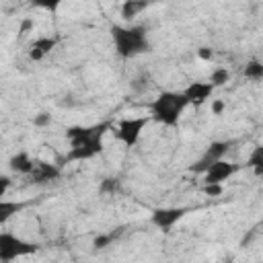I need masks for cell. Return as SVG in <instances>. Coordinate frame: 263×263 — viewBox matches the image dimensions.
Returning a JSON list of instances; mask_svg holds the SVG:
<instances>
[{"label": "cell", "instance_id": "cell-15", "mask_svg": "<svg viewBox=\"0 0 263 263\" xmlns=\"http://www.w3.org/2000/svg\"><path fill=\"white\" fill-rule=\"evenodd\" d=\"M228 80H230V70H228V68H214V72H212L210 78H208V82H210L214 88L224 86Z\"/></svg>", "mask_w": 263, "mask_h": 263}, {"label": "cell", "instance_id": "cell-8", "mask_svg": "<svg viewBox=\"0 0 263 263\" xmlns=\"http://www.w3.org/2000/svg\"><path fill=\"white\" fill-rule=\"evenodd\" d=\"M187 214L185 208H156L152 214H150V224L160 228V230H168L173 228L183 216Z\"/></svg>", "mask_w": 263, "mask_h": 263}, {"label": "cell", "instance_id": "cell-17", "mask_svg": "<svg viewBox=\"0 0 263 263\" xmlns=\"http://www.w3.org/2000/svg\"><path fill=\"white\" fill-rule=\"evenodd\" d=\"M119 234H121V228L111 230V232H107V234H99V236L92 240V247H95V249H105V247H109Z\"/></svg>", "mask_w": 263, "mask_h": 263}, {"label": "cell", "instance_id": "cell-20", "mask_svg": "<svg viewBox=\"0 0 263 263\" xmlns=\"http://www.w3.org/2000/svg\"><path fill=\"white\" fill-rule=\"evenodd\" d=\"M201 191H203L208 197H220V195L224 193V187H222V185H208V183H203V185H201Z\"/></svg>", "mask_w": 263, "mask_h": 263}, {"label": "cell", "instance_id": "cell-23", "mask_svg": "<svg viewBox=\"0 0 263 263\" xmlns=\"http://www.w3.org/2000/svg\"><path fill=\"white\" fill-rule=\"evenodd\" d=\"M224 111V103L220 101V99H214V103H212V113L214 115H220Z\"/></svg>", "mask_w": 263, "mask_h": 263}, {"label": "cell", "instance_id": "cell-14", "mask_svg": "<svg viewBox=\"0 0 263 263\" xmlns=\"http://www.w3.org/2000/svg\"><path fill=\"white\" fill-rule=\"evenodd\" d=\"M148 8V2H140V0H127L121 4V16L125 21H132L134 16H138L142 10Z\"/></svg>", "mask_w": 263, "mask_h": 263}, {"label": "cell", "instance_id": "cell-3", "mask_svg": "<svg viewBox=\"0 0 263 263\" xmlns=\"http://www.w3.org/2000/svg\"><path fill=\"white\" fill-rule=\"evenodd\" d=\"M187 101L183 92L177 90H164L160 92L152 103H150V119L164 125V127H175L181 121V115L187 109Z\"/></svg>", "mask_w": 263, "mask_h": 263}, {"label": "cell", "instance_id": "cell-18", "mask_svg": "<svg viewBox=\"0 0 263 263\" xmlns=\"http://www.w3.org/2000/svg\"><path fill=\"white\" fill-rule=\"evenodd\" d=\"M245 76L251 80H261L263 78V64L259 60H251L245 68Z\"/></svg>", "mask_w": 263, "mask_h": 263}, {"label": "cell", "instance_id": "cell-1", "mask_svg": "<svg viewBox=\"0 0 263 263\" xmlns=\"http://www.w3.org/2000/svg\"><path fill=\"white\" fill-rule=\"evenodd\" d=\"M111 125L107 121L97 125H74L68 127L66 138L70 140V150L66 154L68 162L74 160H88L103 150V136Z\"/></svg>", "mask_w": 263, "mask_h": 263}, {"label": "cell", "instance_id": "cell-6", "mask_svg": "<svg viewBox=\"0 0 263 263\" xmlns=\"http://www.w3.org/2000/svg\"><path fill=\"white\" fill-rule=\"evenodd\" d=\"M230 150V142L228 140H218V142H212L208 148H205V152L201 154V158L199 160H195L193 164H191V171L193 173H201L203 175V171L210 166V164H214L216 160H222L224 158V154Z\"/></svg>", "mask_w": 263, "mask_h": 263}, {"label": "cell", "instance_id": "cell-13", "mask_svg": "<svg viewBox=\"0 0 263 263\" xmlns=\"http://www.w3.org/2000/svg\"><path fill=\"white\" fill-rule=\"evenodd\" d=\"M23 208H25V203H23V201L0 199V226H2V224H6L10 218H14Z\"/></svg>", "mask_w": 263, "mask_h": 263}, {"label": "cell", "instance_id": "cell-25", "mask_svg": "<svg viewBox=\"0 0 263 263\" xmlns=\"http://www.w3.org/2000/svg\"><path fill=\"white\" fill-rule=\"evenodd\" d=\"M0 263H2V261H0Z\"/></svg>", "mask_w": 263, "mask_h": 263}, {"label": "cell", "instance_id": "cell-24", "mask_svg": "<svg viewBox=\"0 0 263 263\" xmlns=\"http://www.w3.org/2000/svg\"><path fill=\"white\" fill-rule=\"evenodd\" d=\"M197 53H199V58H203V60H208V58H212V51H210L208 47H201V49H199Z\"/></svg>", "mask_w": 263, "mask_h": 263}, {"label": "cell", "instance_id": "cell-10", "mask_svg": "<svg viewBox=\"0 0 263 263\" xmlns=\"http://www.w3.org/2000/svg\"><path fill=\"white\" fill-rule=\"evenodd\" d=\"M58 45V39L55 37H37L33 43H31V47H29V58L33 60V62H41L53 47Z\"/></svg>", "mask_w": 263, "mask_h": 263}, {"label": "cell", "instance_id": "cell-11", "mask_svg": "<svg viewBox=\"0 0 263 263\" xmlns=\"http://www.w3.org/2000/svg\"><path fill=\"white\" fill-rule=\"evenodd\" d=\"M31 177L35 179V183H47V181H55L60 177V166L51 164V162H35Z\"/></svg>", "mask_w": 263, "mask_h": 263}, {"label": "cell", "instance_id": "cell-7", "mask_svg": "<svg viewBox=\"0 0 263 263\" xmlns=\"http://www.w3.org/2000/svg\"><path fill=\"white\" fill-rule=\"evenodd\" d=\"M240 166L236 162H228V160H216L214 164H210L203 171V183L208 185H222L226 179H230Z\"/></svg>", "mask_w": 263, "mask_h": 263}, {"label": "cell", "instance_id": "cell-19", "mask_svg": "<svg viewBox=\"0 0 263 263\" xmlns=\"http://www.w3.org/2000/svg\"><path fill=\"white\" fill-rule=\"evenodd\" d=\"M99 189H101V193H115V191H119V181L113 179V177H109V179H105L101 183Z\"/></svg>", "mask_w": 263, "mask_h": 263}, {"label": "cell", "instance_id": "cell-22", "mask_svg": "<svg viewBox=\"0 0 263 263\" xmlns=\"http://www.w3.org/2000/svg\"><path fill=\"white\" fill-rule=\"evenodd\" d=\"M33 123H35V125H49V123H51V117H49L47 113H39V115L33 119Z\"/></svg>", "mask_w": 263, "mask_h": 263}, {"label": "cell", "instance_id": "cell-5", "mask_svg": "<svg viewBox=\"0 0 263 263\" xmlns=\"http://www.w3.org/2000/svg\"><path fill=\"white\" fill-rule=\"evenodd\" d=\"M150 123V117L146 115V117H123V119H119V123L113 127L115 132V138L123 144V146H127V148H132V146H136L138 144V140H140V136H142V132H144V127Z\"/></svg>", "mask_w": 263, "mask_h": 263}, {"label": "cell", "instance_id": "cell-16", "mask_svg": "<svg viewBox=\"0 0 263 263\" xmlns=\"http://www.w3.org/2000/svg\"><path fill=\"white\" fill-rule=\"evenodd\" d=\"M253 171H255V175L257 177H261L263 175V150H261V146H257L255 150H253V154H251V158H249V162H247Z\"/></svg>", "mask_w": 263, "mask_h": 263}, {"label": "cell", "instance_id": "cell-21", "mask_svg": "<svg viewBox=\"0 0 263 263\" xmlns=\"http://www.w3.org/2000/svg\"><path fill=\"white\" fill-rule=\"evenodd\" d=\"M10 177H6V175H0V199L6 195V191L10 189Z\"/></svg>", "mask_w": 263, "mask_h": 263}, {"label": "cell", "instance_id": "cell-12", "mask_svg": "<svg viewBox=\"0 0 263 263\" xmlns=\"http://www.w3.org/2000/svg\"><path fill=\"white\" fill-rule=\"evenodd\" d=\"M8 166H10L14 173L31 175V173H33V166H35V160L31 158V154H29V152L21 150V152H16V154H12V156H10Z\"/></svg>", "mask_w": 263, "mask_h": 263}, {"label": "cell", "instance_id": "cell-2", "mask_svg": "<svg viewBox=\"0 0 263 263\" xmlns=\"http://www.w3.org/2000/svg\"><path fill=\"white\" fill-rule=\"evenodd\" d=\"M111 39L115 53L123 60L136 58L152 49L144 25H111Z\"/></svg>", "mask_w": 263, "mask_h": 263}, {"label": "cell", "instance_id": "cell-4", "mask_svg": "<svg viewBox=\"0 0 263 263\" xmlns=\"http://www.w3.org/2000/svg\"><path fill=\"white\" fill-rule=\"evenodd\" d=\"M37 251H39L37 242L25 240L12 232H0V261L2 263H10L14 259L35 255Z\"/></svg>", "mask_w": 263, "mask_h": 263}, {"label": "cell", "instance_id": "cell-9", "mask_svg": "<svg viewBox=\"0 0 263 263\" xmlns=\"http://www.w3.org/2000/svg\"><path fill=\"white\" fill-rule=\"evenodd\" d=\"M181 92H183L187 105H195V107H199V105H203V103L212 97L214 86H212L208 80H195V82H189Z\"/></svg>", "mask_w": 263, "mask_h": 263}]
</instances>
